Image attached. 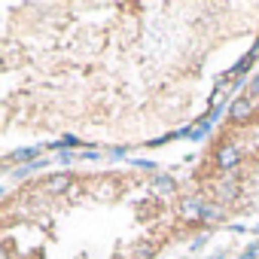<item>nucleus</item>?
<instances>
[{"label": "nucleus", "instance_id": "f03ea898", "mask_svg": "<svg viewBox=\"0 0 259 259\" xmlns=\"http://www.w3.org/2000/svg\"><path fill=\"white\" fill-rule=\"evenodd\" d=\"M204 204L198 201V198H186L183 204H180V213H183V220H204Z\"/></svg>", "mask_w": 259, "mask_h": 259}, {"label": "nucleus", "instance_id": "423d86ee", "mask_svg": "<svg viewBox=\"0 0 259 259\" xmlns=\"http://www.w3.org/2000/svg\"><path fill=\"white\" fill-rule=\"evenodd\" d=\"M37 153H40L37 147H28V150H16V153L10 156V162H22V159H34Z\"/></svg>", "mask_w": 259, "mask_h": 259}, {"label": "nucleus", "instance_id": "9b49d317", "mask_svg": "<svg viewBox=\"0 0 259 259\" xmlns=\"http://www.w3.org/2000/svg\"><path fill=\"white\" fill-rule=\"evenodd\" d=\"M250 95H259V73H256L253 82H250Z\"/></svg>", "mask_w": 259, "mask_h": 259}, {"label": "nucleus", "instance_id": "9d476101", "mask_svg": "<svg viewBox=\"0 0 259 259\" xmlns=\"http://www.w3.org/2000/svg\"><path fill=\"white\" fill-rule=\"evenodd\" d=\"M256 253H259V244H250V247H247V250H244V259H253V256H256Z\"/></svg>", "mask_w": 259, "mask_h": 259}, {"label": "nucleus", "instance_id": "7ed1b4c3", "mask_svg": "<svg viewBox=\"0 0 259 259\" xmlns=\"http://www.w3.org/2000/svg\"><path fill=\"white\" fill-rule=\"evenodd\" d=\"M43 186H46V192H49V195H58V192H64V189L70 186V174H52Z\"/></svg>", "mask_w": 259, "mask_h": 259}, {"label": "nucleus", "instance_id": "4468645a", "mask_svg": "<svg viewBox=\"0 0 259 259\" xmlns=\"http://www.w3.org/2000/svg\"><path fill=\"white\" fill-rule=\"evenodd\" d=\"M210 259H223V256H210Z\"/></svg>", "mask_w": 259, "mask_h": 259}, {"label": "nucleus", "instance_id": "39448f33", "mask_svg": "<svg viewBox=\"0 0 259 259\" xmlns=\"http://www.w3.org/2000/svg\"><path fill=\"white\" fill-rule=\"evenodd\" d=\"M156 256V244H138L135 247V259H150Z\"/></svg>", "mask_w": 259, "mask_h": 259}, {"label": "nucleus", "instance_id": "1a4fd4ad", "mask_svg": "<svg viewBox=\"0 0 259 259\" xmlns=\"http://www.w3.org/2000/svg\"><path fill=\"white\" fill-rule=\"evenodd\" d=\"M220 217H223V213H220L217 207H207V210H204V220H220Z\"/></svg>", "mask_w": 259, "mask_h": 259}, {"label": "nucleus", "instance_id": "0eeeda50", "mask_svg": "<svg viewBox=\"0 0 259 259\" xmlns=\"http://www.w3.org/2000/svg\"><path fill=\"white\" fill-rule=\"evenodd\" d=\"M159 192H174V180L171 177H156V183H153Z\"/></svg>", "mask_w": 259, "mask_h": 259}, {"label": "nucleus", "instance_id": "6e6552de", "mask_svg": "<svg viewBox=\"0 0 259 259\" xmlns=\"http://www.w3.org/2000/svg\"><path fill=\"white\" fill-rule=\"evenodd\" d=\"M98 195H101V198H113V195H116V189H113V186H110V183H104V186H101V192H98Z\"/></svg>", "mask_w": 259, "mask_h": 259}, {"label": "nucleus", "instance_id": "ddd939ff", "mask_svg": "<svg viewBox=\"0 0 259 259\" xmlns=\"http://www.w3.org/2000/svg\"><path fill=\"white\" fill-rule=\"evenodd\" d=\"M250 52H253V55H256V58H259V43H256V46H253V49H250Z\"/></svg>", "mask_w": 259, "mask_h": 259}, {"label": "nucleus", "instance_id": "f8f14e48", "mask_svg": "<svg viewBox=\"0 0 259 259\" xmlns=\"http://www.w3.org/2000/svg\"><path fill=\"white\" fill-rule=\"evenodd\" d=\"M135 165H138V168H147V171H153V162H144V159H138Z\"/></svg>", "mask_w": 259, "mask_h": 259}, {"label": "nucleus", "instance_id": "20e7f679", "mask_svg": "<svg viewBox=\"0 0 259 259\" xmlns=\"http://www.w3.org/2000/svg\"><path fill=\"white\" fill-rule=\"evenodd\" d=\"M247 116H250V101H247V98H238V101L232 104V119L241 122V119H247Z\"/></svg>", "mask_w": 259, "mask_h": 259}, {"label": "nucleus", "instance_id": "f257e3e1", "mask_svg": "<svg viewBox=\"0 0 259 259\" xmlns=\"http://www.w3.org/2000/svg\"><path fill=\"white\" fill-rule=\"evenodd\" d=\"M217 162H220V168H235V165L241 162V150H238L235 144H226V147L217 153Z\"/></svg>", "mask_w": 259, "mask_h": 259}]
</instances>
